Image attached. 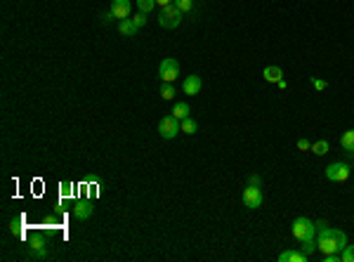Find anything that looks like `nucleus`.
Masks as SVG:
<instances>
[{"instance_id":"9d476101","label":"nucleus","mask_w":354,"mask_h":262,"mask_svg":"<svg viewBox=\"0 0 354 262\" xmlns=\"http://www.w3.org/2000/svg\"><path fill=\"white\" fill-rule=\"evenodd\" d=\"M310 255H305L302 251H283L279 255V262H307Z\"/></svg>"},{"instance_id":"2eb2a0df","label":"nucleus","mask_w":354,"mask_h":262,"mask_svg":"<svg viewBox=\"0 0 354 262\" xmlns=\"http://www.w3.org/2000/svg\"><path fill=\"white\" fill-rule=\"evenodd\" d=\"M118 31H120V36H128V38H132V36L137 33V26H135V22H132V19H123V22H118Z\"/></svg>"},{"instance_id":"4be33fe9","label":"nucleus","mask_w":354,"mask_h":262,"mask_svg":"<svg viewBox=\"0 0 354 262\" xmlns=\"http://www.w3.org/2000/svg\"><path fill=\"white\" fill-rule=\"evenodd\" d=\"M172 5H177L180 10L187 14V12H192V7H194V0H172Z\"/></svg>"},{"instance_id":"bb28decb","label":"nucleus","mask_w":354,"mask_h":262,"mask_svg":"<svg viewBox=\"0 0 354 262\" xmlns=\"http://www.w3.org/2000/svg\"><path fill=\"white\" fill-rule=\"evenodd\" d=\"M31 255H33V260H47V258H50L45 248H43V251H36V253H31Z\"/></svg>"},{"instance_id":"0eeeda50","label":"nucleus","mask_w":354,"mask_h":262,"mask_svg":"<svg viewBox=\"0 0 354 262\" xmlns=\"http://www.w3.org/2000/svg\"><path fill=\"white\" fill-rule=\"evenodd\" d=\"M326 177H328L331 182H347V180H350V165L343 163V161L331 163L326 168Z\"/></svg>"},{"instance_id":"b1692460","label":"nucleus","mask_w":354,"mask_h":262,"mask_svg":"<svg viewBox=\"0 0 354 262\" xmlns=\"http://www.w3.org/2000/svg\"><path fill=\"white\" fill-rule=\"evenodd\" d=\"M316 248V243H314V239H302V253L305 255H312V251Z\"/></svg>"},{"instance_id":"a878e982","label":"nucleus","mask_w":354,"mask_h":262,"mask_svg":"<svg viewBox=\"0 0 354 262\" xmlns=\"http://www.w3.org/2000/svg\"><path fill=\"white\" fill-rule=\"evenodd\" d=\"M298 149H300V151H310V149H312V142L302 137V140H298Z\"/></svg>"},{"instance_id":"f03ea898","label":"nucleus","mask_w":354,"mask_h":262,"mask_svg":"<svg viewBox=\"0 0 354 262\" xmlns=\"http://www.w3.org/2000/svg\"><path fill=\"white\" fill-rule=\"evenodd\" d=\"M184 19V12L177 7V5H165L161 10V17H158V24L163 29H177Z\"/></svg>"},{"instance_id":"9b49d317","label":"nucleus","mask_w":354,"mask_h":262,"mask_svg":"<svg viewBox=\"0 0 354 262\" xmlns=\"http://www.w3.org/2000/svg\"><path fill=\"white\" fill-rule=\"evenodd\" d=\"M262 78H265L267 83H279L281 78H283V71H281V66H267V69L262 71Z\"/></svg>"},{"instance_id":"f257e3e1","label":"nucleus","mask_w":354,"mask_h":262,"mask_svg":"<svg viewBox=\"0 0 354 262\" xmlns=\"http://www.w3.org/2000/svg\"><path fill=\"white\" fill-rule=\"evenodd\" d=\"M316 229H319V239H316V248L328 255V253H340V246H338V239L333 234L331 227H326V222H316Z\"/></svg>"},{"instance_id":"20e7f679","label":"nucleus","mask_w":354,"mask_h":262,"mask_svg":"<svg viewBox=\"0 0 354 262\" xmlns=\"http://www.w3.org/2000/svg\"><path fill=\"white\" fill-rule=\"evenodd\" d=\"M177 132L180 130V118H175V116H163L158 120V135H161L163 140H172V137H177Z\"/></svg>"},{"instance_id":"5701e85b","label":"nucleus","mask_w":354,"mask_h":262,"mask_svg":"<svg viewBox=\"0 0 354 262\" xmlns=\"http://www.w3.org/2000/svg\"><path fill=\"white\" fill-rule=\"evenodd\" d=\"M29 248H31V253L43 251V248H45V246H43V239H40V236H33V239L29 241Z\"/></svg>"},{"instance_id":"c756f323","label":"nucleus","mask_w":354,"mask_h":262,"mask_svg":"<svg viewBox=\"0 0 354 262\" xmlns=\"http://www.w3.org/2000/svg\"><path fill=\"white\" fill-rule=\"evenodd\" d=\"M156 5H161V7H165V5H172V0H156Z\"/></svg>"},{"instance_id":"cd10ccee","label":"nucleus","mask_w":354,"mask_h":262,"mask_svg":"<svg viewBox=\"0 0 354 262\" xmlns=\"http://www.w3.org/2000/svg\"><path fill=\"white\" fill-rule=\"evenodd\" d=\"M323 262H340V253H328V255H323Z\"/></svg>"},{"instance_id":"6e6552de","label":"nucleus","mask_w":354,"mask_h":262,"mask_svg":"<svg viewBox=\"0 0 354 262\" xmlns=\"http://www.w3.org/2000/svg\"><path fill=\"white\" fill-rule=\"evenodd\" d=\"M130 0H114L111 2V14H114V19L118 22H123V19H130Z\"/></svg>"},{"instance_id":"dca6fc26","label":"nucleus","mask_w":354,"mask_h":262,"mask_svg":"<svg viewBox=\"0 0 354 262\" xmlns=\"http://www.w3.org/2000/svg\"><path fill=\"white\" fill-rule=\"evenodd\" d=\"M172 116H175V118H187V116H189V104H184V102H177V104H175V107H172Z\"/></svg>"},{"instance_id":"423d86ee","label":"nucleus","mask_w":354,"mask_h":262,"mask_svg":"<svg viewBox=\"0 0 354 262\" xmlns=\"http://www.w3.org/2000/svg\"><path fill=\"white\" fill-rule=\"evenodd\" d=\"M243 203L248 210H258L262 206V189L258 185H248L243 189Z\"/></svg>"},{"instance_id":"1a4fd4ad","label":"nucleus","mask_w":354,"mask_h":262,"mask_svg":"<svg viewBox=\"0 0 354 262\" xmlns=\"http://www.w3.org/2000/svg\"><path fill=\"white\" fill-rule=\"evenodd\" d=\"M201 87H203V80H201V76H187L184 78V85H182V90H184V95H198L201 92Z\"/></svg>"},{"instance_id":"6ab92c4d","label":"nucleus","mask_w":354,"mask_h":262,"mask_svg":"<svg viewBox=\"0 0 354 262\" xmlns=\"http://www.w3.org/2000/svg\"><path fill=\"white\" fill-rule=\"evenodd\" d=\"M137 7H140V12L149 14V12L156 7V0H137Z\"/></svg>"},{"instance_id":"c85d7f7f","label":"nucleus","mask_w":354,"mask_h":262,"mask_svg":"<svg viewBox=\"0 0 354 262\" xmlns=\"http://www.w3.org/2000/svg\"><path fill=\"white\" fill-rule=\"evenodd\" d=\"M248 185H258V187H262V177H260V175H250V177H248Z\"/></svg>"},{"instance_id":"7ed1b4c3","label":"nucleus","mask_w":354,"mask_h":262,"mask_svg":"<svg viewBox=\"0 0 354 262\" xmlns=\"http://www.w3.org/2000/svg\"><path fill=\"white\" fill-rule=\"evenodd\" d=\"M293 236L298 241L302 239H314L316 236V225L310 218H298L293 220Z\"/></svg>"},{"instance_id":"a211bd4d","label":"nucleus","mask_w":354,"mask_h":262,"mask_svg":"<svg viewBox=\"0 0 354 262\" xmlns=\"http://www.w3.org/2000/svg\"><path fill=\"white\" fill-rule=\"evenodd\" d=\"M340 262H354V246H345L343 251H340Z\"/></svg>"},{"instance_id":"412c9836","label":"nucleus","mask_w":354,"mask_h":262,"mask_svg":"<svg viewBox=\"0 0 354 262\" xmlns=\"http://www.w3.org/2000/svg\"><path fill=\"white\" fill-rule=\"evenodd\" d=\"M310 83H312V87H314V90H319V92H323V90L328 87V83H326L323 78H316V76H312Z\"/></svg>"},{"instance_id":"aec40b11","label":"nucleus","mask_w":354,"mask_h":262,"mask_svg":"<svg viewBox=\"0 0 354 262\" xmlns=\"http://www.w3.org/2000/svg\"><path fill=\"white\" fill-rule=\"evenodd\" d=\"M161 97L165 99V102H170V99L175 97V90H172V83H163V87H161Z\"/></svg>"},{"instance_id":"f3484780","label":"nucleus","mask_w":354,"mask_h":262,"mask_svg":"<svg viewBox=\"0 0 354 262\" xmlns=\"http://www.w3.org/2000/svg\"><path fill=\"white\" fill-rule=\"evenodd\" d=\"M328 149H331V144L326 142V140H319V142L312 144L310 151H312V153H316V156H326V153H328Z\"/></svg>"},{"instance_id":"f8f14e48","label":"nucleus","mask_w":354,"mask_h":262,"mask_svg":"<svg viewBox=\"0 0 354 262\" xmlns=\"http://www.w3.org/2000/svg\"><path fill=\"white\" fill-rule=\"evenodd\" d=\"M92 215V206L85 203V201H80V203H76L74 206V218L76 220H87Z\"/></svg>"},{"instance_id":"4468645a","label":"nucleus","mask_w":354,"mask_h":262,"mask_svg":"<svg viewBox=\"0 0 354 262\" xmlns=\"http://www.w3.org/2000/svg\"><path fill=\"white\" fill-rule=\"evenodd\" d=\"M340 144H343V149L350 156H354V128L352 130H345L343 132V140H340Z\"/></svg>"},{"instance_id":"393cba45","label":"nucleus","mask_w":354,"mask_h":262,"mask_svg":"<svg viewBox=\"0 0 354 262\" xmlns=\"http://www.w3.org/2000/svg\"><path fill=\"white\" fill-rule=\"evenodd\" d=\"M132 22H135V26L140 29V26H144V24H147V14H144V12H140V14H135V17H132Z\"/></svg>"},{"instance_id":"39448f33","label":"nucleus","mask_w":354,"mask_h":262,"mask_svg":"<svg viewBox=\"0 0 354 262\" xmlns=\"http://www.w3.org/2000/svg\"><path fill=\"white\" fill-rule=\"evenodd\" d=\"M158 74H161L163 83H172L175 78L180 76V62L177 59H172V57H165L158 66Z\"/></svg>"},{"instance_id":"ddd939ff","label":"nucleus","mask_w":354,"mask_h":262,"mask_svg":"<svg viewBox=\"0 0 354 262\" xmlns=\"http://www.w3.org/2000/svg\"><path fill=\"white\" fill-rule=\"evenodd\" d=\"M180 130H182L184 135H196V132H198V123H196L192 116H187V118L180 120Z\"/></svg>"}]
</instances>
